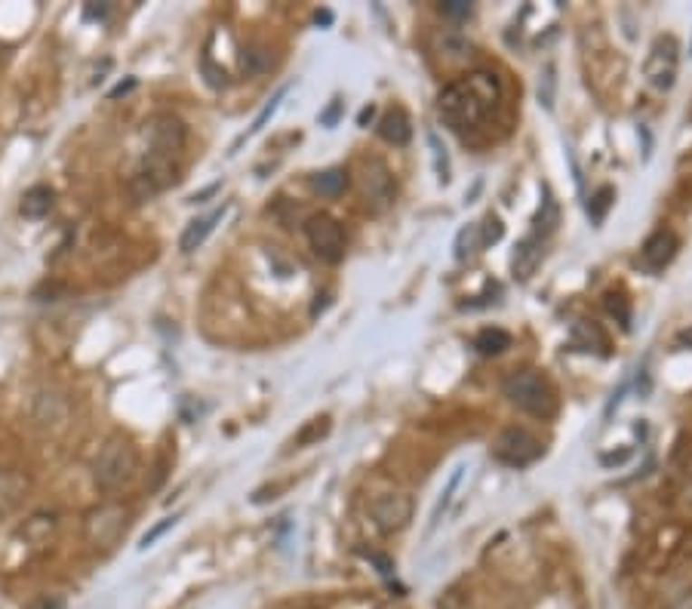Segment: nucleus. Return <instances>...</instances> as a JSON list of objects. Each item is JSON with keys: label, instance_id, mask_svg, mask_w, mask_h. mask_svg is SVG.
I'll return each instance as SVG.
<instances>
[{"label": "nucleus", "instance_id": "obj_25", "mask_svg": "<svg viewBox=\"0 0 692 609\" xmlns=\"http://www.w3.org/2000/svg\"><path fill=\"white\" fill-rule=\"evenodd\" d=\"M440 13L449 15V19H468L474 13V6L465 4V0H447V4H440Z\"/></svg>", "mask_w": 692, "mask_h": 609}, {"label": "nucleus", "instance_id": "obj_19", "mask_svg": "<svg viewBox=\"0 0 692 609\" xmlns=\"http://www.w3.org/2000/svg\"><path fill=\"white\" fill-rule=\"evenodd\" d=\"M474 348L480 351V354L493 357V354H502L505 348H511V335L499 330V326H493V330H484L474 339Z\"/></svg>", "mask_w": 692, "mask_h": 609}, {"label": "nucleus", "instance_id": "obj_18", "mask_svg": "<svg viewBox=\"0 0 692 609\" xmlns=\"http://www.w3.org/2000/svg\"><path fill=\"white\" fill-rule=\"evenodd\" d=\"M345 185H348V173L339 167L326 169V173H317L311 179V188L317 194H323V198H339V194L345 191Z\"/></svg>", "mask_w": 692, "mask_h": 609}, {"label": "nucleus", "instance_id": "obj_6", "mask_svg": "<svg viewBox=\"0 0 692 609\" xmlns=\"http://www.w3.org/2000/svg\"><path fill=\"white\" fill-rule=\"evenodd\" d=\"M357 185H360V194L363 200H367V207H372L376 213H382V209H388L394 203V176L379 158L360 160V167H357Z\"/></svg>", "mask_w": 692, "mask_h": 609}, {"label": "nucleus", "instance_id": "obj_22", "mask_svg": "<svg viewBox=\"0 0 692 609\" xmlns=\"http://www.w3.org/2000/svg\"><path fill=\"white\" fill-rule=\"evenodd\" d=\"M458 480H462V468H456V471H453V478H449V483H447V489H443L440 502H437V508H434V514H431V527H437L440 514L447 511V505H449V498H453V493H456Z\"/></svg>", "mask_w": 692, "mask_h": 609}, {"label": "nucleus", "instance_id": "obj_13", "mask_svg": "<svg viewBox=\"0 0 692 609\" xmlns=\"http://www.w3.org/2000/svg\"><path fill=\"white\" fill-rule=\"evenodd\" d=\"M379 136L385 139V142L391 145H407L409 139H413V123H409V117L403 108H391V111L382 114V121H379Z\"/></svg>", "mask_w": 692, "mask_h": 609}, {"label": "nucleus", "instance_id": "obj_24", "mask_svg": "<svg viewBox=\"0 0 692 609\" xmlns=\"http://www.w3.org/2000/svg\"><path fill=\"white\" fill-rule=\"evenodd\" d=\"M606 308H610L612 314L619 317V324H621V326H628V324H631V308H628L625 295H619V293H610V295H606Z\"/></svg>", "mask_w": 692, "mask_h": 609}, {"label": "nucleus", "instance_id": "obj_31", "mask_svg": "<svg viewBox=\"0 0 692 609\" xmlns=\"http://www.w3.org/2000/svg\"><path fill=\"white\" fill-rule=\"evenodd\" d=\"M370 117H372V108H363V111H360V127H363V123L370 121Z\"/></svg>", "mask_w": 692, "mask_h": 609}, {"label": "nucleus", "instance_id": "obj_10", "mask_svg": "<svg viewBox=\"0 0 692 609\" xmlns=\"http://www.w3.org/2000/svg\"><path fill=\"white\" fill-rule=\"evenodd\" d=\"M678 246H680V240H678V234L674 231H668V228L652 231L647 237V244H643V249H640L643 271H649V275L665 271L668 265L674 262V256H678Z\"/></svg>", "mask_w": 692, "mask_h": 609}, {"label": "nucleus", "instance_id": "obj_26", "mask_svg": "<svg viewBox=\"0 0 692 609\" xmlns=\"http://www.w3.org/2000/svg\"><path fill=\"white\" fill-rule=\"evenodd\" d=\"M28 609H65V600L56 594H43V597H37Z\"/></svg>", "mask_w": 692, "mask_h": 609}, {"label": "nucleus", "instance_id": "obj_27", "mask_svg": "<svg viewBox=\"0 0 692 609\" xmlns=\"http://www.w3.org/2000/svg\"><path fill=\"white\" fill-rule=\"evenodd\" d=\"M502 237V222L495 216L486 218V231H484V244H495Z\"/></svg>", "mask_w": 692, "mask_h": 609}, {"label": "nucleus", "instance_id": "obj_9", "mask_svg": "<svg viewBox=\"0 0 692 609\" xmlns=\"http://www.w3.org/2000/svg\"><path fill=\"white\" fill-rule=\"evenodd\" d=\"M370 514L382 533H400L413 520V498L400 493V489H388V493H379L372 498Z\"/></svg>", "mask_w": 692, "mask_h": 609}, {"label": "nucleus", "instance_id": "obj_21", "mask_svg": "<svg viewBox=\"0 0 692 609\" xmlns=\"http://www.w3.org/2000/svg\"><path fill=\"white\" fill-rule=\"evenodd\" d=\"M284 96H286V87H280V90L274 92V96L268 99V105H265V108H262V111H259V117H255V121H253V127L246 130V136H255V132H259L262 127H265V123L271 121V114L277 111V105H280V99H284ZM246 136H244V139H246ZM244 139H237V145L244 142Z\"/></svg>", "mask_w": 692, "mask_h": 609}, {"label": "nucleus", "instance_id": "obj_2", "mask_svg": "<svg viewBox=\"0 0 692 609\" xmlns=\"http://www.w3.org/2000/svg\"><path fill=\"white\" fill-rule=\"evenodd\" d=\"M136 468H139V456H136L133 440L123 434H114L108 437L105 447L99 450L96 462H92V480H96L99 489L111 493V489H120L123 483L136 478Z\"/></svg>", "mask_w": 692, "mask_h": 609}, {"label": "nucleus", "instance_id": "obj_3", "mask_svg": "<svg viewBox=\"0 0 692 609\" xmlns=\"http://www.w3.org/2000/svg\"><path fill=\"white\" fill-rule=\"evenodd\" d=\"M502 394L508 397L517 410L530 412L535 419H551L557 412L554 388H551V382L545 376H539L535 370L511 372V376L502 382Z\"/></svg>", "mask_w": 692, "mask_h": 609}, {"label": "nucleus", "instance_id": "obj_30", "mask_svg": "<svg viewBox=\"0 0 692 609\" xmlns=\"http://www.w3.org/2000/svg\"><path fill=\"white\" fill-rule=\"evenodd\" d=\"M133 87H136V81H127V83H120V87H114V90H111V99L123 96V92H127V90H133Z\"/></svg>", "mask_w": 692, "mask_h": 609}, {"label": "nucleus", "instance_id": "obj_16", "mask_svg": "<svg viewBox=\"0 0 692 609\" xmlns=\"http://www.w3.org/2000/svg\"><path fill=\"white\" fill-rule=\"evenodd\" d=\"M19 209L25 218H43L53 209V191L46 188V185H34V188H28L22 194Z\"/></svg>", "mask_w": 692, "mask_h": 609}, {"label": "nucleus", "instance_id": "obj_14", "mask_svg": "<svg viewBox=\"0 0 692 609\" xmlns=\"http://www.w3.org/2000/svg\"><path fill=\"white\" fill-rule=\"evenodd\" d=\"M222 213H225V207L222 209H213L209 216H204V218H197V222H191L188 228H185V234H182V253H194V249H200L204 246V240L213 234V228H216V222L222 218Z\"/></svg>", "mask_w": 692, "mask_h": 609}, {"label": "nucleus", "instance_id": "obj_8", "mask_svg": "<svg viewBox=\"0 0 692 609\" xmlns=\"http://www.w3.org/2000/svg\"><path fill=\"white\" fill-rule=\"evenodd\" d=\"M678 65H680V46L671 34L658 37L649 50V59L643 65V74L656 90H671L678 81Z\"/></svg>", "mask_w": 692, "mask_h": 609}, {"label": "nucleus", "instance_id": "obj_29", "mask_svg": "<svg viewBox=\"0 0 692 609\" xmlns=\"http://www.w3.org/2000/svg\"><path fill=\"white\" fill-rule=\"evenodd\" d=\"M628 456H631V452H619V456H601V462L603 465H621V462H628Z\"/></svg>", "mask_w": 692, "mask_h": 609}, {"label": "nucleus", "instance_id": "obj_4", "mask_svg": "<svg viewBox=\"0 0 692 609\" xmlns=\"http://www.w3.org/2000/svg\"><path fill=\"white\" fill-rule=\"evenodd\" d=\"M127 527H130V508H123L120 502H105L92 508L87 520H83L90 545H96V548L102 551L114 548L123 538V533H127Z\"/></svg>", "mask_w": 692, "mask_h": 609}, {"label": "nucleus", "instance_id": "obj_12", "mask_svg": "<svg viewBox=\"0 0 692 609\" xmlns=\"http://www.w3.org/2000/svg\"><path fill=\"white\" fill-rule=\"evenodd\" d=\"M542 246H545V240L533 231L517 244L514 256H511V271H514L517 280H530L535 275V268L542 262Z\"/></svg>", "mask_w": 692, "mask_h": 609}, {"label": "nucleus", "instance_id": "obj_20", "mask_svg": "<svg viewBox=\"0 0 692 609\" xmlns=\"http://www.w3.org/2000/svg\"><path fill=\"white\" fill-rule=\"evenodd\" d=\"M612 200H616V191L610 188V185H603L601 191L591 198V207H588V213H591V222L594 225H601L603 222V216H606V209L612 207Z\"/></svg>", "mask_w": 692, "mask_h": 609}, {"label": "nucleus", "instance_id": "obj_11", "mask_svg": "<svg viewBox=\"0 0 692 609\" xmlns=\"http://www.w3.org/2000/svg\"><path fill=\"white\" fill-rule=\"evenodd\" d=\"M148 127V139H151V148L154 151H163V154H178L185 145V127L182 121L173 114H158L151 117Z\"/></svg>", "mask_w": 692, "mask_h": 609}, {"label": "nucleus", "instance_id": "obj_32", "mask_svg": "<svg viewBox=\"0 0 692 609\" xmlns=\"http://www.w3.org/2000/svg\"><path fill=\"white\" fill-rule=\"evenodd\" d=\"M689 53H692V46H689Z\"/></svg>", "mask_w": 692, "mask_h": 609}, {"label": "nucleus", "instance_id": "obj_28", "mask_svg": "<svg viewBox=\"0 0 692 609\" xmlns=\"http://www.w3.org/2000/svg\"><path fill=\"white\" fill-rule=\"evenodd\" d=\"M339 114H341V102H332L330 111L321 114V123H323V127H332V123L339 121Z\"/></svg>", "mask_w": 692, "mask_h": 609}, {"label": "nucleus", "instance_id": "obj_1", "mask_svg": "<svg viewBox=\"0 0 692 609\" xmlns=\"http://www.w3.org/2000/svg\"><path fill=\"white\" fill-rule=\"evenodd\" d=\"M502 83L493 72H471L462 81H453L449 87L440 90L437 111L447 127L456 132L474 130L486 121V114L499 105Z\"/></svg>", "mask_w": 692, "mask_h": 609}, {"label": "nucleus", "instance_id": "obj_23", "mask_svg": "<svg viewBox=\"0 0 692 609\" xmlns=\"http://www.w3.org/2000/svg\"><path fill=\"white\" fill-rule=\"evenodd\" d=\"M176 520H178V517L173 514V517H163L160 523H154V527L148 529V533H145L142 538H139V548H142V551H145V548H151V545L158 542V538H160L163 533H167V529H173V527H176Z\"/></svg>", "mask_w": 692, "mask_h": 609}, {"label": "nucleus", "instance_id": "obj_15", "mask_svg": "<svg viewBox=\"0 0 692 609\" xmlns=\"http://www.w3.org/2000/svg\"><path fill=\"white\" fill-rule=\"evenodd\" d=\"M25 489H28V480L22 478L19 471L0 468V511H13V508L22 502Z\"/></svg>", "mask_w": 692, "mask_h": 609}, {"label": "nucleus", "instance_id": "obj_17", "mask_svg": "<svg viewBox=\"0 0 692 609\" xmlns=\"http://www.w3.org/2000/svg\"><path fill=\"white\" fill-rule=\"evenodd\" d=\"M480 246H484V228H480V225H465V228L456 234V259L458 262L474 259V256L480 253Z\"/></svg>", "mask_w": 692, "mask_h": 609}, {"label": "nucleus", "instance_id": "obj_5", "mask_svg": "<svg viewBox=\"0 0 692 609\" xmlns=\"http://www.w3.org/2000/svg\"><path fill=\"white\" fill-rule=\"evenodd\" d=\"M542 452H545L542 440L526 431V428H505V431L493 440V456L499 459L502 465H511V468L533 465Z\"/></svg>", "mask_w": 692, "mask_h": 609}, {"label": "nucleus", "instance_id": "obj_7", "mask_svg": "<svg viewBox=\"0 0 692 609\" xmlns=\"http://www.w3.org/2000/svg\"><path fill=\"white\" fill-rule=\"evenodd\" d=\"M305 234H308L311 249H314V256L321 262L339 265L345 259V231H341V225L332 216L326 213L311 216L305 225Z\"/></svg>", "mask_w": 692, "mask_h": 609}]
</instances>
